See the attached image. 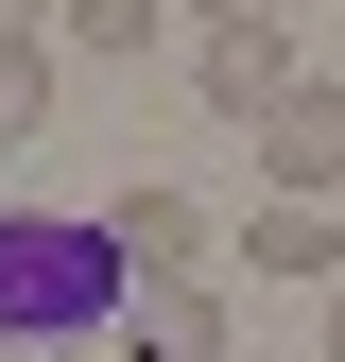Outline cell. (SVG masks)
<instances>
[{
  "label": "cell",
  "mask_w": 345,
  "mask_h": 362,
  "mask_svg": "<svg viewBox=\"0 0 345 362\" xmlns=\"http://www.w3.org/2000/svg\"><path fill=\"white\" fill-rule=\"evenodd\" d=\"M104 345H121V362H225V293H207V276H139Z\"/></svg>",
  "instance_id": "cell-4"
},
{
  "label": "cell",
  "mask_w": 345,
  "mask_h": 362,
  "mask_svg": "<svg viewBox=\"0 0 345 362\" xmlns=\"http://www.w3.org/2000/svg\"><path fill=\"white\" fill-rule=\"evenodd\" d=\"M259 173H276L293 207H328V190H345V69H311L276 121H259Z\"/></svg>",
  "instance_id": "cell-3"
},
{
  "label": "cell",
  "mask_w": 345,
  "mask_h": 362,
  "mask_svg": "<svg viewBox=\"0 0 345 362\" xmlns=\"http://www.w3.org/2000/svg\"><path fill=\"white\" fill-rule=\"evenodd\" d=\"M190 18H293V0H190Z\"/></svg>",
  "instance_id": "cell-9"
},
{
  "label": "cell",
  "mask_w": 345,
  "mask_h": 362,
  "mask_svg": "<svg viewBox=\"0 0 345 362\" xmlns=\"http://www.w3.org/2000/svg\"><path fill=\"white\" fill-rule=\"evenodd\" d=\"M156 18H172V0H52V52H156Z\"/></svg>",
  "instance_id": "cell-8"
},
{
  "label": "cell",
  "mask_w": 345,
  "mask_h": 362,
  "mask_svg": "<svg viewBox=\"0 0 345 362\" xmlns=\"http://www.w3.org/2000/svg\"><path fill=\"white\" fill-rule=\"evenodd\" d=\"M121 293H139V276H121L104 224L0 207V345H35V362H52V345H104V328H121Z\"/></svg>",
  "instance_id": "cell-1"
},
{
  "label": "cell",
  "mask_w": 345,
  "mask_h": 362,
  "mask_svg": "<svg viewBox=\"0 0 345 362\" xmlns=\"http://www.w3.org/2000/svg\"><path fill=\"white\" fill-rule=\"evenodd\" d=\"M190 86H207V121L259 139V121L311 86V69H293V18H207V35H190Z\"/></svg>",
  "instance_id": "cell-2"
},
{
  "label": "cell",
  "mask_w": 345,
  "mask_h": 362,
  "mask_svg": "<svg viewBox=\"0 0 345 362\" xmlns=\"http://www.w3.org/2000/svg\"><path fill=\"white\" fill-rule=\"evenodd\" d=\"M0 362H35V345H0Z\"/></svg>",
  "instance_id": "cell-12"
},
{
  "label": "cell",
  "mask_w": 345,
  "mask_h": 362,
  "mask_svg": "<svg viewBox=\"0 0 345 362\" xmlns=\"http://www.w3.org/2000/svg\"><path fill=\"white\" fill-rule=\"evenodd\" d=\"M0 35H52V0H0Z\"/></svg>",
  "instance_id": "cell-10"
},
{
  "label": "cell",
  "mask_w": 345,
  "mask_h": 362,
  "mask_svg": "<svg viewBox=\"0 0 345 362\" xmlns=\"http://www.w3.org/2000/svg\"><path fill=\"white\" fill-rule=\"evenodd\" d=\"M242 259H259V276H345V207H293L276 190V207L242 224Z\"/></svg>",
  "instance_id": "cell-6"
},
{
  "label": "cell",
  "mask_w": 345,
  "mask_h": 362,
  "mask_svg": "<svg viewBox=\"0 0 345 362\" xmlns=\"http://www.w3.org/2000/svg\"><path fill=\"white\" fill-rule=\"evenodd\" d=\"M328 362H345V276H328Z\"/></svg>",
  "instance_id": "cell-11"
},
{
  "label": "cell",
  "mask_w": 345,
  "mask_h": 362,
  "mask_svg": "<svg viewBox=\"0 0 345 362\" xmlns=\"http://www.w3.org/2000/svg\"><path fill=\"white\" fill-rule=\"evenodd\" d=\"M104 242H121V276H190V259H207V207L139 173V190H104Z\"/></svg>",
  "instance_id": "cell-5"
},
{
  "label": "cell",
  "mask_w": 345,
  "mask_h": 362,
  "mask_svg": "<svg viewBox=\"0 0 345 362\" xmlns=\"http://www.w3.org/2000/svg\"><path fill=\"white\" fill-rule=\"evenodd\" d=\"M52 35H0V156H18V139H52Z\"/></svg>",
  "instance_id": "cell-7"
}]
</instances>
